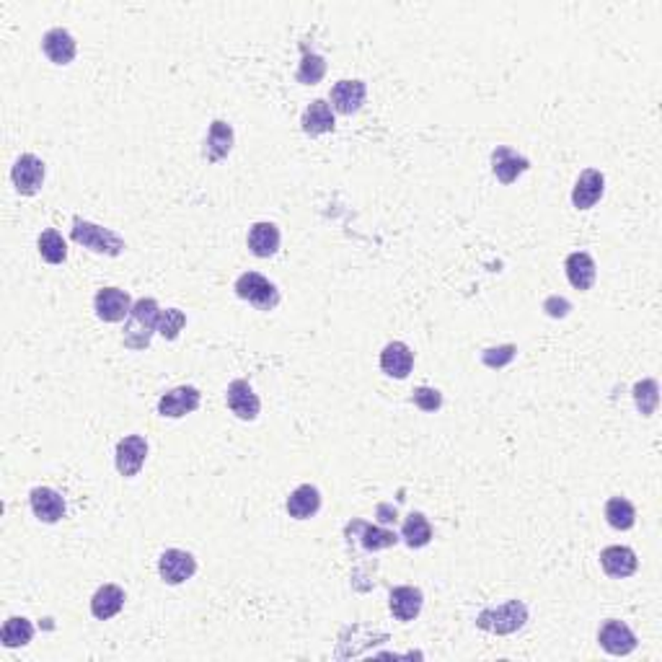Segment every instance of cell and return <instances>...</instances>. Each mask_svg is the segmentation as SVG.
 <instances>
[{
    "label": "cell",
    "mask_w": 662,
    "mask_h": 662,
    "mask_svg": "<svg viewBox=\"0 0 662 662\" xmlns=\"http://www.w3.org/2000/svg\"><path fill=\"white\" fill-rule=\"evenodd\" d=\"M530 169L528 158L520 153H515L508 145H497L492 151V171L494 176L502 182V184H512L520 173H526Z\"/></svg>",
    "instance_id": "cell-19"
},
{
    "label": "cell",
    "mask_w": 662,
    "mask_h": 662,
    "mask_svg": "<svg viewBox=\"0 0 662 662\" xmlns=\"http://www.w3.org/2000/svg\"><path fill=\"white\" fill-rule=\"evenodd\" d=\"M148 456V440L143 435H127L117 442V450H114V463H117V471L122 476H137L143 463Z\"/></svg>",
    "instance_id": "cell-8"
},
{
    "label": "cell",
    "mask_w": 662,
    "mask_h": 662,
    "mask_svg": "<svg viewBox=\"0 0 662 662\" xmlns=\"http://www.w3.org/2000/svg\"><path fill=\"white\" fill-rule=\"evenodd\" d=\"M70 238H73L75 243H81L84 249H91L94 254L119 256L124 252V241H122L114 231L102 228V225H96V222L81 221V218L73 221Z\"/></svg>",
    "instance_id": "cell-2"
},
{
    "label": "cell",
    "mask_w": 662,
    "mask_h": 662,
    "mask_svg": "<svg viewBox=\"0 0 662 662\" xmlns=\"http://www.w3.org/2000/svg\"><path fill=\"white\" fill-rule=\"evenodd\" d=\"M401 538L409 548H422L432 541V526L427 520L422 512H411L407 520H404V528H401Z\"/></svg>",
    "instance_id": "cell-27"
},
{
    "label": "cell",
    "mask_w": 662,
    "mask_h": 662,
    "mask_svg": "<svg viewBox=\"0 0 662 662\" xmlns=\"http://www.w3.org/2000/svg\"><path fill=\"white\" fill-rule=\"evenodd\" d=\"M36 246H39V256H42L47 264H63V262L68 259V246H65V238L60 236L54 228H47V231L39 236Z\"/></svg>",
    "instance_id": "cell-30"
},
{
    "label": "cell",
    "mask_w": 662,
    "mask_h": 662,
    "mask_svg": "<svg viewBox=\"0 0 662 662\" xmlns=\"http://www.w3.org/2000/svg\"><path fill=\"white\" fill-rule=\"evenodd\" d=\"M158 319H161V308H158L155 298H140V301H135L130 316H127V323H124V334H122L124 347L127 350H135V352L148 350L153 334L158 331Z\"/></svg>",
    "instance_id": "cell-1"
},
{
    "label": "cell",
    "mask_w": 662,
    "mask_h": 662,
    "mask_svg": "<svg viewBox=\"0 0 662 662\" xmlns=\"http://www.w3.org/2000/svg\"><path fill=\"white\" fill-rule=\"evenodd\" d=\"M32 637H35V627H32V621L24 618V616H11V618L3 624V631H0V639H3V645L8 647V649H14V647H26L32 642Z\"/></svg>",
    "instance_id": "cell-28"
},
{
    "label": "cell",
    "mask_w": 662,
    "mask_h": 662,
    "mask_svg": "<svg viewBox=\"0 0 662 662\" xmlns=\"http://www.w3.org/2000/svg\"><path fill=\"white\" fill-rule=\"evenodd\" d=\"M236 295L252 303L256 311H274L280 303V290L259 272H243L236 280Z\"/></svg>",
    "instance_id": "cell-4"
},
{
    "label": "cell",
    "mask_w": 662,
    "mask_h": 662,
    "mask_svg": "<svg viewBox=\"0 0 662 662\" xmlns=\"http://www.w3.org/2000/svg\"><path fill=\"white\" fill-rule=\"evenodd\" d=\"M603 192H606V176L598 169H585L579 173L575 189H572V204L578 210H590L600 203Z\"/></svg>",
    "instance_id": "cell-14"
},
{
    "label": "cell",
    "mask_w": 662,
    "mask_h": 662,
    "mask_svg": "<svg viewBox=\"0 0 662 662\" xmlns=\"http://www.w3.org/2000/svg\"><path fill=\"white\" fill-rule=\"evenodd\" d=\"M414 368V352L409 350V344L404 341H390L383 347L380 352V371L396 380H404Z\"/></svg>",
    "instance_id": "cell-18"
},
{
    "label": "cell",
    "mask_w": 662,
    "mask_h": 662,
    "mask_svg": "<svg viewBox=\"0 0 662 662\" xmlns=\"http://www.w3.org/2000/svg\"><path fill=\"white\" fill-rule=\"evenodd\" d=\"M326 75V60L321 54H313V52H306L301 65H298V73H295V81L303 85H316Z\"/></svg>",
    "instance_id": "cell-32"
},
{
    "label": "cell",
    "mask_w": 662,
    "mask_h": 662,
    "mask_svg": "<svg viewBox=\"0 0 662 662\" xmlns=\"http://www.w3.org/2000/svg\"><path fill=\"white\" fill-rule=\"evenodd\" d=\"M414 404L417 407L422 409V411H435V409H440L442 407V396H440V390H435V389H417L414 390Z\"/></svg>",
    "instance_id": "cell-35"
},
{
    "label": "cell",
    "mask_w": 662,
    "mask_h": 662,
    "mask_svg": "<svg viewBox=\"0 0 662 662\" xmlns=\"http://www.w3.org/2000/svg\"><path fill=\"white\" fill-rule=\"evenodd\" d=\"M600 564H603V572L613 579L631 578L639 567V559L634 554V548L628 546H608L600 551Z\"/></svg>",
    "instance_id": "cell-16"
},
{
    "label": "cell",
    "mask_w": 662,
    "mask_h": 662,
    "mask_svg": "<svg viewBox=\"0 0 662 662\" xmlns=\"http://www.w3.org/2000/svg\"><path fill=\"white\" fill-rule=\"evenodd\" d=\"M544 311L551 316V319H564L569 311H572V303L567 301V298H546V303H544Z\"/></svg>",
    "instance_id": "cell-36"
},
{
    "label": "cell",
    "mask_w": 662,
    "mask_h": 662,
    "mask_svg": "<svg viewBox=\"0 0 662 662\" xmlns=\"http://www.w3.org/2000/svg\"><path fill=\"white\" fill-rule=\"evenodd\" d=\"M598 642L600 647L608 652V655H616V657H624V655H631L634 649H637V637H634V631L624 624V621H618V618H608L600 631H598Z\"/></svg>",
    "instance_id": "cell-11"
},
{
    "label": "cell",
    "mask_w": 662,
    "mask_h": 662,
    "mask_svg": "<svg viewBox=\"0 0 662 662\" xmlns=\"http://www.w3.org/2000/svg\"><path fill=\"white\" fill-rule=\"evenodd\" d=\"M42 50H44V54L50 57V63H54V65H70L75 60L78 44H75V39H73L68 29L54 26V29H50L47 35L42 36Z\"/></svg>",
    "instance_id": "cell-17"
},
{
    "label": "cell",
    "mask_w": 662,
    "mask_h": 662,
    "mask_svg": "<svg viewBox=\"0 0 662 662\" xmlns=\"http://www.w3.org/2000/svg\"><path fill=\"white\" fill-rule=\"evenodd\" d=\"M564 270H567V280L569 285L575 290H590L595 285V277H598V270H595L593 256L585 254V252H575V254L567 256L564 262Z\"/></svg>",
    "instance_id": "cell-21"
},
{
    "label": "cell",
    "mask_w": 662,
    "mask_h": 662,
    "mask_svg": "<svg viewBox=\"0 0 662 662\" xmlns=\"http://www.w3.org/2000/svg\"><path fill=\"white\" fill-rule=\"evenodd\" d=\"M606 520L616 530H628V528H634V523H637V509L624 497H611L606 502Z\"/></svg>",
    "instance_id": "cell-29"
},
{
    "label": "cell",
    "mask_w": 662,
    "mask_h": 662,
    "mask_svg": "<svg viewBox=\"0 0 662 662\" xmlns=\"http://www.w3.org/2000/svg\"><path fill=\"white\" fill-rule=\"evenodd\" d=\"M94 311L96 316L106 323L124 321L133 311V298L127 290L119 288H102L94 298Z\"/></svg>",
    "instance_id": "cell-7"
},
{
    "label": "cell",
    "mask_w": 662,
    "mask_h": 662,
    "mask_svg": "<svg viewBox=\"0 0 662 662\" xmlns=\"http://www.w3.org/2000/svg\"><path fill=\"white\" fill-rule=\"evenodd\" d=\"M124 608V590L119 585H102L91 598V613L99 621L114 618Z\"/></svg>",
    "instance_id": "cell-24"
},
{
    "label": "cell",
    "mask_w": 662,
    "mask_h": 662,
    "mask_svg": "<svg viewBox=\"0 0 662 662\" xmlns=\"http://www.w3.org/2000/svg\"><path fill=\"white\" fill-rule=\"evenodd\" d=\"M249 249L259 259H270L280 252V228L274 222H254L249 231Z\"/></svg>",
    "instance_id": "cell-23"
},
{
    "label": "cell",
    "mask_w": 662,
    "mask_h": 662,
    "mask_svg": "<svg viewBox=\"0 0 662 662\" xmlns=\"http://www.w3.org/2000/svg\"><path fill=\"white\" fill-rule=\"evenodd\" d=\"M422 603H425V595L420 588H411V585L393 588L389 595V608L396 621H414L422 611Z\"/></svg>",
    "instance_id": "cell-15"
},
{
    "label": "cell",
    "mask_w": 662,
    "mask_h": 662,
    "mask_svg": "<svg viewBox=\"0 0 662 662\" xmlns=\"http://www.w3.org/2000/svg\"><path fill=\"white\" fill-rule=\"evenodd\" d=\"M11 182H14L18 194H24V197L36 194L42 189V184H44V163H42V158H36L35 153L18 155L14 169H11Z\"/></svg>",
    "instance_id": "cell-5"
},
{
    "label": "cell",
    "mask_w": 662,
    "mask_h": 662,
    "mask_svg": "<svg viewBox=\"0 0 662 662\" xmlns=\"http://www.w3.org/2000/svg\"><path fill=\"white\" fill-rule=\"evenodd\" d=\"M200 401H203V393L194 386H179V389H171L169 393L161 396L158 414L169 417V420H179V417H187L192 411H197Z\"/></svg>",
    "instance_id": "cell-9"
},
{
    "label": "cell",
    "mask_w": 662,
    "mask_h": 662,
    "mask_svg": "<svg viewBox=\"0 0 662 662\" xmlns=\"http://www.w3.org/2000/svg\"><path fill=\"white\" fill-rule=\"evenodd\" d=\"M634 404L639 409L642 417H652L657 411V404H660V386L655 378H647V380H639L634 386Z\"/></svg>",
    "instance_id": "cell-31"
},
{
    "label": "cell",
    "mask_w": 662,
    "mask_h": 662,
    "mask_svg": "<svg viewBox=\"0 0 662 662\" xmlns=\"http://www.w3.org/2000/svg\"><path fill=\"white\" fill-rule=\"evenodd\" d=\"M233 148V127L225 124L222 119H215L210 124V133H207V143H204V158L210 163H218L225 155L231 153Z\"/></svg>",
    "instance_id": "cell-25"
},
{
    "label": "cell",
    "mask_w": 662,
    "mask_h": 662,
    "mask_svg": "<svg viewBox=\"0 0 662 662\" xmlns=\"http://www.w3.org/2000/svg\"><path fill=\"white\" fill-rule=\"evenodd\" d=\"M29 505H32V512H35L36 520H42L47 526L60 523L65 518V499H63V494L54 492L50 487H36V489H32Z\"/></svg>",
    "instance_id": "cell-12"
},
{
    "label": "cell",
    "mask_w": 662,
    "mask_h": 662,
    "mask_svg": "<svg viewBox=\"0 0 662 662\" xmlns=\"http://www.w3.org/2000/svg\"><path fill=\"white\" fill-rule=\"evenodd\" d=\"M194 572H197V559L182 548H166L158 559V575L166 585H182L194 578Z\"/></svg>",
    "instance_id": "cell-6"
},
{
    "label": "cell",
    "mask_w": 662,
    "mask_h": 662,
    "mask_svg": "<svg viewBox=\"0 0 662 662\" xmlns=\"http://www.w3.org/2000/svg\"><path fill=\"white\" fill-rule=\"evenodd\" d=\"M347 528H352V530L360 533V544H362V548H368V551H380V548H390V546L399 544V536L393 530H386V528L380 526H368L362 520H355V523H350Z\"/></svg>",
    "instance_id": "cell-26"
},
{
    "label": "cell",
    "mask_w": 662,
    "mask_h": 662,
    "mask_svg": "<svg viewBox=\"0 0 662 662\" xmlns=\"http://www.w3.org/2000/svg\"><path fill=\"white\" fill-rule=\"evenodd\" d=\"M365 96H368L365 81L344 78V81H340L331 88V109L340 112V114H355V112H360V106L365 104Z\"/></svg>",
    "instance_id": "cell-13"
},
{
    "label": "cell",
    "mask_w": 662,
    "mask_h": 662,
    "mask_svg": "<svg viewBox=\"0 0 662 662\" xmlns=\"http://www.w3.org/2000/svg\"><path fill=\"white\" fill-rule=\"evenodd\" d=\"M187 326V316L179 311V308H169V311H161V319H158V334L163 337V340L173 341L179 334H182V329Z\"/></svg>",
    "instance_id": "cell-33"
},
{
    "label": "cell",
    "mask_w": 662,
    "mask_h": 662,
    "mask_svg": "<svg viewBox=\"0 0 662 662\" xmlns=\"http://www.w3.org/2000/svg\"><path fill=\"white\" fill-rule=\"evenodd\" d=\"M285 508H288L290 518H295V520H308V518H313V515L321 509V492H319L313 484H301V487L288 497Z\"/></svg>",
    "instance_id": "cell-22"
},
{
    "label": "cell",
    "mask_w": 662,
    "mask_h": 662,
    "mask_svg": "<svg viewBox=\"0 0 662 662\" xmlns=\"http://www.w3.org/2000/svg\"><path fill=\"white\" fill-rule=\"evenodd\" d=\"M518 355V347L515 344H505V347H492V350H484L481 352V362L487 368H505Z\"/></svg>",
    "instance_id": "cell-34"
},
{
    "label": "cell",
    "mask_w": 662,
    "mask_h": 662,
    "mask_svg": "<svg viewBox=\"0 0 662 662\" xmlns=\"http://www.w3.org/2000/svg\"><path fill=\"white\" fill-rule=\"evenodd\" d=\"M225 401H228V409L236 414L238 420H243V422H254L256 417H259V411H262V401H259V396L254 393V389L249 386V380H243V378H236L228 390H225Z\"/></svg>",
    "instance_id": "cell-10"
},
{
    "label": "cell",
    "mask_w": 662,
    "mask_h": 662,
    "mask_svg": "<svg viewBox=\"0 0 662 662\" xmlns=\"http://www.w3.org/2000/svg\"><path fill=\"white\" fill-rule=\"evenodd\" d=\"M528 608L523 600H508L502 606H492L476 616V627L492 634H512L526 627Z\"/></svg>",
    "instance_id": "cell-3"
},
{
    "label": "cell",
    "mask_w": 662,
    "mask_h": 662,
    "mask_svg": "<svg viewBox=\"0 0 662 662\" xmlns=\"http://www.w3.org/2000/svg\"><path fill=\"white\" fill-rule=\"evenodd\" d=\"M301 124H303V133L311 137L334 133L337 122H334V109H331V104L323 102V99H316V102L308 104L306 112H303V119H301Z\"/></svg>",
    "instance_id": "cell-20"
}]
</instances>
